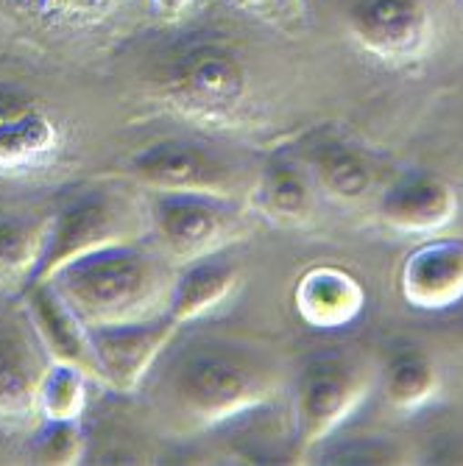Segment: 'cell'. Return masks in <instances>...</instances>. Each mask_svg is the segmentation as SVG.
<instances>
[{"mask_svg": "<svg viewBox=\"0 0 463 466\" xmlns=\"http://www.w3.org/2000/svg\"><path fill=\"white\" fill-rule=\"evenodd\" d=\"M318 187L307 165L293 154V148L271 154L257 165L255 182L248 190V209L277 227H305L313 221L318 207Z\"/></svg>", "mask_w": 463, "mask_h": 466, "instance_id": "obj_13", "label": "cell"}, {"mask_svg": "<svg viewBox=\"0 0 463 466\" xmlns=\"http://www.w3.org/2000/svg\"><path fill=\"white\" fill-rule=\"evenodd\" d=\"M87 450L81 419H39L31 436V455L36 463L70 466L78 463Z\"/></svg>", "mask_w": 463, "mask_h": 466, "instance_id": "obj_22", "label": "cell"}, {"mask_svg": "<svg viewBox=\"0 0 463 466\" xmlns=\"http://www.w3.org/2000/svg\"><path fill=\"white\" fill-rule=\"evenodd\" d=\"M62 151L51 109L25 90L0 84V174H36Z\"/></svg>", "mask_w": 463, "mask_h": 466, "instance_id": "obj_11", "label": "cell"}, {"mask_svg": "<svg viewBox=\"0 0 463 466\" xmlns=\"http://www.w3.org/2000/svg\"><path fill=\"white\" fill-rule=\"evenodd\" d=\"M405 305L416 310H449L463 302V240L436 238L405 254L397 274Z\"/></svg>", "mask_w": 463, "mask_h": 466, "instance_id": "obj_14", "label": "cell"}, {"mask_svg": "<svg viewBox=\"0 0 463 466\" xmlns=\"http://www.w3.org/2000/svg\"><path fill=\"white\" fill-rule=\"evenodd\" d=\"M240 282V266L229 260L224 251L206 254L201 260L176 268L171 302H167V316L179 327L198 321L218 310Z\"/></svg>", "mask_w": 463, "mask_h": 466, "instance_id": "obj_18", "label": "cell"}, {"mask_svg": "<svg viewBox=\"0 0 463 466\" xmlns=\"http://www.w3.org/2000/svg\"><path fill=\"white\" fill-rule=\"evenodd\" d=\"M48 279L87 327L126 324L167 313L176 266L143 238L81 254Z\"/></svg>", "mask_w": 463, "mask_h": 466, "instance_id": "obj_2", "label": "cell"}, {"mask_svg": "<svg viewBox=\"0 0 463 466\" xmlns=\"http://www.w3.org/2000/svg\"><path fill=\"white\" fill-rule=\"evenodd\" d=\"M6 279H9L6 274H0V290H4V285H6Z\"/></svg>", "mask_w": 463, "mask_h": 466, "instance_id": "obj_27", "label": "cell"}, {"mask_svg": "<svg viewBox=\"0 0 463 466\" xmlns=\"http://www.w3.org/2000/svg\"><path fill=\"white\" fill-rule=\"evenodd\" d=\"M162 96L190 120L224 126L246 104L248 73L232 48L221 42H198L167 65Z\"/></svg>", "mask_w": 463, "mask_h": 466, "instance_id": "obj_8", "label": "cell"}, {"mask_svg": "<svg viewBox=\"0 0 463 466\" xmlns=\"http://www.w3.org/2000/svg\"><path fill=\"white\" fill-rule=\"evenodd\" d=\"M460 341H463V335H460Z\"/></svg>", "mask_w": 463, "mask_h": 466, "instance_id": "obj_28", "label": "cell"}, {"mask_svg": "<svg viewBox=\"0 0 463 466\" xmlns=\"http://www.w3.org/2000/svg\"><path fill=\"white\" fill-rule=\"evenodd\" d=\"M297 316L313 329H341L360 319L366 290L360 279L332 263L310 266L293 285Z\"/></svg>", "mask_w": 463, "mask_h": 466, "instance_id": "obj_17", "label": "cell"}, {"mask_svg": "<svg viewBox=\"0 0 463 466\" xmlns=\"http://www.w3.org/2000/svg\"><path fill=\"white\" fill-rule=\"evenodd\" d=\"M54 358L20 296H0V425L20 431L39 421L36 394Z\"/></svg>", "mask_w": 463, "mask_h": 466, "instance_id": "obj_9", "label": "cell"}, {"mask_svg": "<svg viewBox=\"0 0 463 466\" xmlns=\"http://www.w3.org/2000/svg\"><path fill=\"white\" fill-rule=\"evenodd\" d=\"M146 383L162 431L196 436L274 402L287 389V374L268 347L196 335L176 350L167 344Z\"/></svg>", "mask_w": 463, "mask_h": 466, "instance_id": "obj_1", "label": "cell"}, {"mask_svg": "<svg viewBox=\"0 0 463 466\" xmlns=\"http://www.w3.org/2000/svg\"><path fill=\"white\" fill-rule=\"evenodd\" d=\"M251 216L246 201L229 196L151 193L148 240L179 268L246 238Z\"/></svg>", "mask_w": 463, "mask_h": 466, "instance_id": "obj_6", "label": "cell"}, {"mask_svg": "<svg viewBox=\"0 0 463 466\" xmlns=\"http://www.w3.org/2000/svg\"><path fill=\"white\" fill-rule=\"evenodd\" d=\"M257 167L221 146L167 137L135 151L123 162V177L148 193H216L248 198Z\"/></svg>", "mask_w": 463, "mask_h": 466, "instance_id": "obj_5", "label": "cell"}, {"mask_svg": "<svg viewBox=\"0 0 463 466\" xmlns=\"http://www.w3.org/2000/svg\"><path fill=\"white\" fill-rule=\"evenodd\" d=\"M23 299L48 355L59 363L81 369L90 380L104 386L90 327L81 321V316L70 308V302L56 290V285L51 279L23 285Z\"/></svg>", "mask_w": 463, "mask_h": 466, "instance_id": "obj_16", "label": "cell"}, {"mask_svg": "<svg viewBox=\"0 0 463 466\" xmlns=\"http://www.w3.org/2000/svg\"><path fill=\"white\" fill-rule=\"evenodd\" d=\"M148 238V198L123 185H101L84 190L54 216H48V232L42 251L23 279L34 285L48 279L65 263L112 243H129Z\"/></svg>", "mask_w": 463, "mask_h": 466, "instance_id": "obj_4", "label": "cell"}, {"mask_svg": "<svg viewBox=\"0 0 463 466\" xmlns=\"http://www.w3.org/2000/svg\"><path fill=\"white\" fill-rule=\"evenodd\" d=\"M377 366L357 350H318L287 374L290 428L297 455L324 447L377 389Z\"/></svg>", "mask_w": 463, "mask_h": 466, "instance_id": "obj_3", "label": "cell"}, {"mask_svg": "<svg viewBox=\"0 0 463 466\" xmlns=\"http://www.w3.org/2000/svg\"><path fill=\"white\" fill-rule=\"evenodd\" d=\"M34 4L45 6L48 12H59V15H67V17H75V15H90V12H98L106 0H34Z\"/></svg>", "mask_w": 463, "mask_h": 466, "instance_id": "obj_24", "label": "cell"}, {"mask_svg": "<svg viewBox=\"0 0 463 466\" xmlns=\"http://www.w3.org/2000/svg\"><path fill=\"white\" fill-rule=\"evenodd\" d=\"M176 332L179 324L167 313L146 321L90 327L104 386L117 394L140 391L159 355L167 350V344H174Z\"/></svg>", "mask_w": 463, "mask_h": 466, "instance_id": "obj_10", "label": "cell"}, {"mask_svg": "<svg viewBox=\"0 0 463 466\" xmlns=\"http://www.w3.org/2000/svg\"><path fill=\"white\" fill-rule=\"evenodd\" d=\"M87 383L90 377L81 369L54 360L39 383V419H81L87 405Z\"/></svg>", "mask_w": 463, "mask_h": 466, "instance_id": "obj_20", "label": "cell"}, {"mask_svg": "<svg viewBox=\"0 0 463 466\" xmlns=\"http://www.w3.org/2000/svg\"><path fill=\"white\" fill-rule=\"evenodd\" d=\"M377 389H380V394L391 410H399V413L422 410L441 391L438 363L425 350L402 347V350L391 352V358L380 366Z\"/></svg>", "mask_w": 463, "mask_h": 466, "instance_id": "obj_19", "label": "cell"}, {"mask_svg": "<svg viewBox=\"0 0 463 466\" xmlns=\"http://www.w3.org/2000/svg\"><path fill=\"white\" fill-rule=\"evenodd\" d=\"M460 196L436 171H402L377 196V216L402 235H433L458 218Z\"/></svg>", "mask_w": 463, "mask_h": 466, "instance_id": "obj_12", "label": "cell"}, {"mask_svg": "<svg viewBox=\"0 0 463 466\" xmlns=\"http://www.w3.org/2000/svg\"><path fill=\"white\" fill-rule=\"evenodd\" d=\"M156 4V12L162 15V17H179V15H185V9L190 6V0H154Z\"/></svg>", "mask_w": 463, "mask_h": 466, "instance_id": "obj_26", "label": "cell"}, {"mask_svg": "<svg viewBox=\"0 0 463 466\" xmlns=\"http://www.w3.org/2000/svg\"><path fill=\"white\" fill-rule=\"evenodd\" d=\"M460 4H463V0H460Z\"/></svg>", "mask_w": 463, "mask_h": 466, "instance_id": "obj_29", "label": "cell"}, {"mask_svg": "<svg viewBox=\"0 0 463 466\" xmlns=\"http://www.w3.org/2000/svg\"><path fill=\"white\" fill-rule=\"evenodd\" d=\"M48 232V216L45 218H0V274L6 277H28L34 268L42 240Z\"/></svg>", "mask_w": 463, "mask_h": 466, "instance_id": "obj_21", "label": "cell"}, {"mask_svg": "<svg viewBox=\"0 0 463 466\" xmlns=\"http://www.w3.org/2000/svg\"><path fill=\"white\" fill-rule=\"evenodd\" d=\"M344 34L386 65L422 62L438 39L444 0H332Z\"/></svg>", "mask_w": 463, "mask_h": 466, "instance_id": "obj_7", "label": "cell"}, {"mask_svg": "<svg viewBox=\"0 0 463 466\" xmlns=\"http://www.w3.org/2000/svg\"><path fill=\"white\" fill-rule=\"evenodd\" d=\"M293 154L307 165L321 198L338 204L363 201L368 193H374L377 179H380L377 159L366 148L338 135L316 132L302 140L299 148H293Z\"/></svg>", "mask_w": 463, "mask_h": 466, "instance_id": "obj_15", "label": "cell"}, {"mask_svg": "<svg viewBox=\"0 0 463 466\" xmlns=\"http://www.w3.org/2000/svg\"><path fill=\"white\" fill-rule=\"evenodd\" d=\"M237 4L255 12H297L302 0H237Z\"/></svg>", "mask_w": 463, "mask_h": 466, "instance_id": "obj_25", "label": "cell"}, {"mask_svg": "<svg viewBox=\"0 0 463 466\" xmlns=\"http://www.w3.org/2000/svg\"><path fill=\"white\" fill-rule=\"evenodd\" d=\"M402 447L397 441L355 439L349 444H332L324 450L327 463H399Z\"/></svg>", "mask_w": 463, "mask_h": 466, "instance_id": "obj_23", "label": "cell"}]
</instances>
